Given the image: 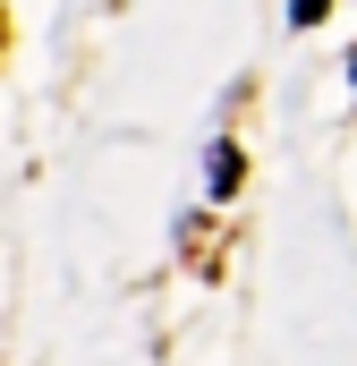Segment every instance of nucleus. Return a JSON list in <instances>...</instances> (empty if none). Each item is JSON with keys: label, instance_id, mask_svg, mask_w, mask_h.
<instances>
[{"label": "nucleus", "instance_id": "obj_1", "mask_svg": "<svg viewBox=\"0 0 357 366\" xmlns=\"http://www.w3.org/2000/svg\"><path fill=\"white\" fill-rule=\"evenodd\" d=\"M238 171H247L238 145H213V196H238Z\"/></svg>", "mask_w": 357, "mask_h": 366}, {"label": "nucleus", "instance_id": "obj_2", "mask_svg": "<svg viewBox=\"0 0 357 366\" xmlns=\"http://www.w3.org/2000/svg\"><path fill=\"white\" fill-rule=\"evenodd\" d=\"M332 17V0H289V26H323Z\"/></svg>", "mask_w": 357, "mask_h": 366}, {"label": "nucleus", "instance_id": "obj_3", "mask_svg": "<svg viewBox=\"0 0 357 366\" xmlns=\"http://www.w3.org/2000/svg\"><path fill=\"white\" fill-rule=\"evenodd\" d=\"M349 77H357V60H349Z\"/></svg>", "mask_w": 357, "mask_h": 366}]
</instances>
